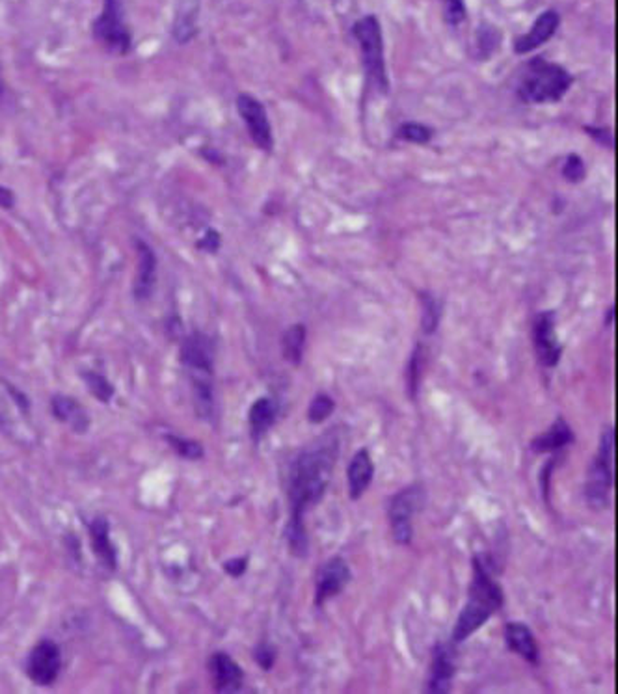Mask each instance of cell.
I'll return each mask as SVG.
<instances>
[{
  "label": "cell",
  "mask_w": 618,
  "mask_h": 694,
  "mask_svg": "<svg viewBox=\"0 0 618 694\" xmlns=\"http://www.w3.org/2000/svg\"><path fill=\"white\" fill-rule=\"evenodd\" d=\"M237 109L241 118L246 123V128L250 132L253 144L259 149H263L265 153H271L274 147V137H272V127L263 103L253 95L241 93L237 97Z\"/></svg>",
  "instance_id": "obj_9"
},
{
  "label": "cell",
  "mask_w": 618,
  "mask_h": 694,
  "mask_svg": "<svg viewBox=\"0 0 618 694\" xmlns=\"http://www.w3.org/2000/svg\"><path fill=\"white\" fill-rule=\"evenodd\" d=\"M339 442L334 434L322 436L313 445L302 449L292 460L289 470V519L285 525V540L292 556L306 558L309 553V538L304 518L309 509L317 507L334 475Z\"/></svg>",
  "instance_id": "obj_1"
},
{
  "label": "cell",
  "mask_w": 618,
  "mask_h": 694,
  "mask_svg": "<svg viewBox=\"0 0 618 694\" xmlns=\"http://www.w3.org/2000/svg\"><path fill=\"white\" fill-rule=\"evenodd\" d=\"M51 412L56 421L71 426L77 434H84L90 428L88 412L68 395H54L51 401Z\"/></svg>",
  "instance_id": "obj_21"
},
{
  "label": "cell",
  "mask_w": 618,
  "mask_h": 694,
  "mask_svg": "<svg viewBox=\"0 0 618 694\" xmlns=\"http://www.w3.org/2000/svg\"><path fill=\"white\" fill-rule=\"evenodd\" d=\"M90 544L95 556L101 560L105 568L116 570L118 566V551L110 540V525L105 518H93L88 523Z\"/></svg>",
  "instance_id": "obj_20"
},
{
  "label": "cell",
  "mask_w": 618,
  "mask_h": 694,
  "mask_svg": "<svg viewBox=\"0 0 618 694\" xmlns=\"http://www.w3.org/2000/svg\"><path fill=\"white\" fill-rule=\"evenodd\" d=\"M138 250V274H137V283H135V296L137 300H147L153 287H155V276H157V257L153 250L138 241L137 242Z\"/></svg>",
  "instance_id": "obj_22"
},
{
  "label": "cell",
  "mask_w": 618,
  "mask_h": 694,
  "mask_svg": "<svg viewBox=\"0 0 618 694\" xmlns=\"http://www.w3.org/2000/svg\"><path fill=\"white\" fill-rule=\"evenodd\" d=\"M209 670L216 692H237L244 685V670L230 653H213L209 659Z\"/></svg>",
  "instance_id": "obj_13"
},
{
  "label": "cell",
  "mask_w": 618,
  "mask_h": 694,
  "mask_svg": "<svg viewBox=\"0 0 618 694\" xmlns=\"http://www.w3.org/2000/svg\"><path fill=\"white\" fill-rule=\"evenodd\" d=\"M445 21L451 26H459L466 19V5L464 0H442Z\"/></svg>",
  "instance_id": "obj_33"
},
{
  "label": "cell",
  "mask_w": 618,
  "mask_h": 694,
  "mask_svg": "<svg viewBox=\"0 0 618 694\" xmlns=\"http://www.w3.org/2000/svg\"><path fill=\"white\" fill-rule=\"evenodd\" d=\"M181 363L188 371L196 414L211 421L214 417V345L205 334H192L181 347Z\"/></svg>",
  "instance_id": "obj_2"
},
{
  "label": "cell",
  "mask_w": 618,
  "mask_h": 694,
  "mask_svg": "<svg viewBox=\"0 0 618 694\" xmlns=\"http://www.w3.org/2000/svg\"><path fill=\"white\" fill-rule=\"evenodd\" d=\"M494 614H496V611L492 607H488L486 604H482L479 600L468 598L466 605L462 607V611H461V614L457 618V623H454V630L451 633V642L452 644H461V642L468 641Z\"/></svg>",
  "instance_id": "obj_15"
},
{
  "label": "cell",
  "mask_w": 618,
  "mask_h": 694,
  "mask_svg": "<svg viewBox=\"0 0 618 694\" xmlns=\"http://www.w3.org/2000/svg\"><path fill=\"white\" fill-rule=\"evenodd\" d=\"M425 505V488L410 484L399 490L387 505V519L392 537L399 546H410L414 540V516Z\"/></svg>",
  "instance_id": "obj_6"
},
{
  "label": "cell",
  "mask_w": 618,
  "mask_h": 694,
  "mask_svg": "<svg viewBox=\"0 0 618 694\" xmlns=\"http://www.w3.org/2000/svg\"><path fill=\"white\" fill-rule=\"evenodd\" d=\"M533 345L538 357V363L546 369H556L563 356V345L557 337L556 329V313L544 311L538 313L533 324Z\"/></svg>",
  "instance_id": "obj_10"
},
{
  "label": "cell",
  "mask_w": 618,
  "mask_h": 694,
  "mask_svg": "<svg viewBox=\"0 0 618 694\" xmlns=\"http://www.w3.org/2000/svg\"><path fill=\"white\" fill-rule=\"evenodd\" d=\"M352 34L360 45L362 62L367 77L380 90L387 91V71H385V58H384V36L382 26L376 15H366L357 19L352 26Z\"/></svg>",
  "instance_id": "obj_5"
},
{
  "label": "cell",
  "mask_w": 618,
  "mask_h": 694,
  "mask_svg": "<svg viewBox=\"0 0 618 694\" xmlns=\"http://www.w3.org/2000/svg\"><path fill=\"white\" fill-rule=\"evenodd\" d=\"M62 670V651L56 642L43 639L32 648L26 659V676L40 687L52 685Z\"/></svg>",
  "instance_id": "obj_7"
},
{
  "label": "cell",
  "mask_w": 618,
  "mask_h": 694,
  "mask_svg": "<svg viewBox=\"0 0 618 694\" xmlns=\"http://www.w3.org/2000/svg\"><path fill=\"white\" fill-rule=\"evenodd\" d=\"M419 300H421V328H423V334L425 336H433L438 326H440V318H442V302L436 299L434 294L423 290L419 294Z\"/></svg>",
  "instance_id": "obj_24"
},
{
  "label": "cell",
  "mask_w": 618,
  "mask_h": 694,
  "mask_svg": "<svg viewBox=\"0 0 618 694\" xmlns=\"http://www.w3.org/2000/svg\"><path fill=\"white\" fill-rule=\"evenodd\" d=\"M306 336L308 329L304 324H292L287 328V332L281 337V352L283 359L289 361L290 366L299 367L304 357V348H306Z\"/></svg>",
  "instance_id": "obj_23"
},
{
  "label": "cell",
  "mask_w": 618,
  "mask_h": 694,
  "mask_svg": "<svg viewBox=\"0 0 618 694\" xmlns=\"http://www.w3.org/2000/svg\"><path fill=\"white\" fill-rule=\"evenodd\" d=\"M557 456L547 460V464L544 466V470L540 471V488H542V493H544V499L546 503L549 505V480H551V473H553V468L557 466Z\"/></svg>",
  "instance_id": "obj_35"
},
{
  "label": "cell",
  "mask_w": 618,
  "mask_h": 694,
  "mask_svg": "<svg viewBox=\"0 0 618 694\" xmlns=\"http://www.w3.org/2000/svg\"><path fill=\"white\" fill-rule=\"evenodd\" d=\"M501 43V34L499 30L490 26V24H482L477 32V47H479V54H482V58H488L494 51H498Z\"/></svg>",
  "instance_id": "obj_29"
},
{
  "label": "cell",
  "mask_w": 618,
  "mask_h": 694,
  "mask_svg": "<svg viewBox=\"0 0 618 694\" xmlns=\"http://www.w3.org/2000/svg\"><path fill=\"white\" fill-rule=\"evenodd\" d=\"M276 659H278V650L269 642H259L253 648V661L265 672H271L274 669Z\"/></svg>",
  "instance_id": "obj_31"
},
{
  "label": "cell",
  "mask_w": 618,
  "mask_h": 694,
  "mask_svg": "<svg viewBox=\"0 0 618 694\" xmlns=\"http://www.w3.org/2000/svg\"><path fill=\"white\" fill-rule=\"evenodd\" d=\"M352 581V572L343 556H332L324 563L315 577V607L322 609L328 600L336 596L348 586Z\"/></svg>",
  "instance_id": "obj_8"
},
{
  "label": "cell",
  "mask_w": 618,
  "mask_h": 694,
  "mask_svg": "<svg viewBox=\"0 0 618 694\" xmlns=\"http://www.w3.org/2000/svg\"><path fill=\"white\" fill-rule=\"evenodd\" d=\"M165 440L170 443V447L185 460H202L204 458V447L202 443L194 442V440H188V438H181V436H176V434H166Z\"/></svg>",
  "instance_id": "obj_28"
},
{
  "label": "cell",
  "mask_w": 618,
  "mask_h": 694,
  "mask_svg": "<svg viewBox=\"0 0 618 694\" xmlns=\"http://www.w3.org/2000/svg\"><path fill=\"white\" fill-rule=\"evenodd\" d=\"M223 566V572L227 575H232L233 579H239L246 574L248 570V556H235V558H230L225 560V563L222 565Z\"/></svg>",
  "instance_id": "obj_34"
},
{
  "label": "cell",
  "mask_w": 618,
  "mask_h": 694,
  "mask_svg": "<svg viewBox=\"0 0 618 694\" xmlns=\"http://www.w3.org/2000/svg\"><path fill=\"white\" fill-rule=\"evenodd\" d=\"M93 34L107 49L127 52L131 47V36L125 28L119 14V0H105L103 14L93 23Z\"/></svg>",
  "instance_id": "obj_11"
},
{
  "label": "cell",
  "mask_w": 618,
  "mask_h": 694,
  "mask_svg": "<svg viewBox=\"0 0 618 694\" xmlns=\"http://www.w3.org/2000/svg\"><path fill=\"white\" fill-rule=\"evenodd\" d=\"M399 138L412 144H429L433 140V130L427 125L410 121L399 127Z\"/></svg>",
  "instance_id": "obj_30"
},
{
  "label": "cell",
  "mask_w": 618,
  "mask_h": 694,
  "mask_svg": "<svg viewBox=\"0 0 618 694\" xmlns=\"http://www.w3.org/2000/svg\"><path fill=\"white\" fill-rule=\"evenodd\" d=\"M613 460H614V428L605 426L600 434L598 452L589 466L583 495L593 510H605L611 507L613 490Z\"/></svg>",
  "instance_id": "obj_4"
},
{
  "label": "cell",
  "mask_w": 618,
  "mask_h": 694,
  "mask_svg": "<svg viewBox=\"0 0 618 694\" xmlns=\"http://www.w3.org/2000/svg\"><path fill=\"white\" fill-rule=\"evenodd\" d=\"M574 442H575V436H574L572 426L566 423L563 415H559L549 424V428L544 434H538L531 440L529 447L535 454H546V452L557 454L559 451L566 449Z\"/></svg>",
  "instance_id": "obj_18"
},
{
  "label": "cell",
  "mask_w": 618,
  "mask_h": 694,
  "mask_svg": "<svg viewBox=\"0 0 618 694\" xmlns=\"http://www.w3.org/2000/svg\"><path fill=\"white\" fill-rule=\"evenodd\" d=\"M614 306H611L609 308V311H607V318H605V326H611L613 324V318H614Z\"/></svg>",
  "instance_id": "obj_39"
},
{
  "label": "cell",
  "mask_w": 618,
  "mask_h": 694,
  "mask_svg": "<svg viewBox=\"0 0 618 694\" xmlns=\"http://www.w3.org/2000/svg\"><path fill=\"white\" fill-rule=\"evenodd\" d=\"M505 644L507 650L519 655L529 665H540V650L537 644V637L531 632V627L524 622H509L505 625Z\"/></svg>",
  "instance_id": "obj_17"
},
{
  "label": "cell",
  "mask_w": 618,
  "mask_h": 694,
  "mask_svg": "<svg viewBox=\"0 0 618 694\" xmlns=\"http://www.w3.org/2000/svg\"><path fill=\"white\" fill-rule=\"evenodd\" d=\"M90 393L95 396L97 401L103 403V404H109L112 401V396L116 393L114 385L103 376V375H97V373H84L82 375Z\"/></svg>",
  "instance_id": "obj_27"
},
{
  "label": "cell",
  "mask_w": 618,
  "mask_h": 694,
  "mask_svg": "<svg viewBox=\"0 0 618 694\" xmlns=\"http://www.w3.org/2000/svg\"><path fill=\"white\" fill-rule=\"evenodd\" d=\"M585 130L589 132V135L594 137V140H598L600 144H607L609 147H613V137H611V130L609 128H600V130H594L593 127H585Z\"/></svg>",
  "instance_id": "obj_36"
},
{
  "label": "cell",
  "mask_w": 618,
  "mask_h": 694,
  "mask_svg": "<svg viewBox=\"0 0 618 694\" xmlns=\"http://www.w3.org/2000/svg\"><path fill=\"white\" fill-rule=\"evenodd\" d=\"M0 207H5V209L14 207V194H12V190H8L5 186H0Z\"/></svg>",
  "instance_id": "obj_38"
},
{
  "label": "cell",
  "mask_w": 618,
  "mask_h": 694,
  "mask_svg": "<svg viewBox=\"0 0 618 694\" xmlns=\"http://www.w3.org/2000/svg\"><path fill=\"white\" fill-rule=\"evenodd\" d=\"M198 246H200L202 250H207V252H216L218 246H220V239H218L216 231H209V233L205 235V239L200 241Z\"/></svg>",
  "instance_id": "obj_37"
},
{
  "label": "cell",
  "mask_w": 618,
  "mask_h": 694,
  "mask_svg": "<svg viewBox=\"0 0 618 694\" xmlns=\"http://www.w3.org/2000/svg\"><path fill=\"white\" fill-rule=\"evenodd\" d=\"M278 415H280V404L276 399H272V396H259L257 401H253L248 412V424H250V436L255 445L261 442L271 428L276 424Z\"/></svg>",
  "instance_id": "obj_19"
},
{
  "label": "cell",
  "mask_w": 618,
  "mask_h": 694,
  "mask_svg": "<svg viewBox=\"0 0 618 694\" xmlns=\"http://www.w3.org/2000/svg\"><path fill=\"white\" fill-rule=\"evenodd\" d=\"M375 479V461L367 449L356 451L347 468V491L352 501H360Z\"/></svg>",
  "instance_id": "obj_14"
},
{
  "label": "cell",
  "mask_w": 618,
  "mask_h": 694,
  "mask_svg": "<svg viewBox=\"0 0 618 694\" xmlns=\"http://www.w3.org/2000/svg\"><path fill=\"white\" fill-rule=\"evenodd\" d=\"M421 366H423V347L417 345L410 356L406 366V393L412 403H417V395L421 389Z\"/></svg>",
  "instance_id": "obj_25"
},
{
  "label": "cell",
  "mask_w": 618,
  "mask_h": 694,
  "mask_svg": "<svg viewBox=\"0 0 618 694\" xmlns=\"http://www.w3.org/2000/svg\"><path fill=\"white\" fill-rule=\"evenodd\" d=\"M336 412V401L328 393H317L308 406V421L320 424Z\"/></svg>",
  "instance_id": "obj_26"
},
{
  "label": "cell",
  "mask_w": 618,
  "mask_h": 694,
  "mask_svg": "<svg viewBox=\"0 0 618 694\" xmlns=\"http://www.w3.org/2000/svg\"><path fill=\"white\" fill-rule=\"evenodd\" d=\"M559 24H561V15L556 10H546L544 14H540L528 34L519 36L516 40L514 43L516 54H528L538 49L540 45L547 43L553 36H556Z\"/></svg>",
  "instance_id": "obj_16"
},
{
  "label": "cell",
  "mask_w": 618,
  "mask_h": 694,
  "mask_svg": "<svg viewBox=\"0 0 618 694\" xmlns=\"http://www.w3.org/2000/svg\"><path fill=\"white\" fill-rule=\"evenodd\" d=\"M452 642H438L433 650V661L429 670L427 692L431 694H447L452 687V680L457 676V650Z\"/></svg>",
  "instance_id": "obj_12"
},
{
  "label": "cell",
  "mask_w": 618,
  "mask_h": 694,
  "mask_svg": "<svg viewBox=\"0 0 618 694\" xmlns=\"http://www.w3.org/2000/svg\"><path fill=\"white\" fill-rule=\"evenodd\" d=\"M572 86V75L559 63L544 58H533L518 84V97L524 103L544 105L557 103Z\"/></svg>",
  "instance_id": "obj_3"
},
{
  "label": "cell",
  "mask_w": 618,
  "mask_h": 694,
  "mask_svg": "<svg viewBox=\"0 0 618 694\" xmlns=\"http://www.w3.org/2000/svg\"><path fill=\"white\" fill-rule=\"evenodd\" d=\"M585 176H587V168H585L583 158L575 153L568 155L565 164H563V177L568 183H581L585 179Z\"/></svg>",
  "instance_id": "obj_32"
}]
</instances>
